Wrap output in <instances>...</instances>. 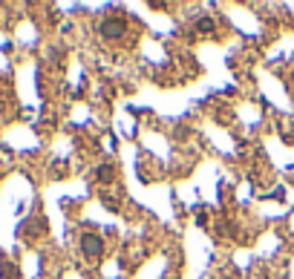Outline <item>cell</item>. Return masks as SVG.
I'll return each instance as SVG.
<instances>
[{"mask_svg": "<svg viewBox=\"0 0 294 279\" xmlns=\"http://www.w3.org/2000/svg\"><path fill=\"white\" fill-rule=\"evenodd\" d=\"M98 32H101V38L107 40H119L124 38V32H127V20L122 15H107V18L98 23Z\"/></svg>", "mask_w": 294, "mask_h": 279, "instance_id": "obj_1", "label": "cell"}, {"mask_svg": "<svg viewBox=\"0 0 294 279\" xmlns=\"http://www.w3.org/2000/svg\"><path fill=\"white\" fill-rule=\"evenodd\" d=\"M81 253L87 262H101L104 256V239L98 233H84L81 236Z\"/></svg>", "mask_w": 294, "mask_h": 279, "instance_id": "obj_2", "label": "cell"}, {"mask_svg": "<svg viewBox=\"0 0 294 279\" xmlns=\"http://www.w3.org/2000/svg\"><path fill=\"white\" fill-rule=\"evenodd\" d=\"M115 176H119L115 164H101V167L95 170V179L101 181V184H112V181H115Z\"/></svg>", "mask_w": 294, "mask_h": 279, "instance_id": "obj_3", "label": "cell"}, {"mask_svg": "<svg viewBox=\"0 0 294 279\" xmlns=\"http://www.w3.org/2000/svg\"><path fill=\"white\" fill-rule=\"evenodd\" d=\"M21 276V270H18V265L9 259H0V279H18Z\"/></svg>", "mask_w": 294, "mask_h": 279, "instance_id": "obj_4", "label": "cell"}, {"mask_svg": "<svg viewBox=\"0 0 294 279\" xmlns=\"http://www.w3.org/2000/svg\"><path fill=\"white\" fill-rule=\"evenodd\" d=\"M196 32H199V35H213V32H216V23H213L211 15H202V18L196 20Z\"/></svg>", "mask_w": 294, "mask_h": 279, "instance_id": "obj_5", "label": "cell"}]
</instances>
